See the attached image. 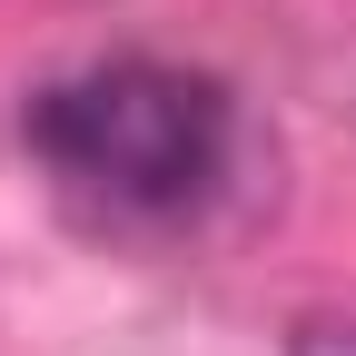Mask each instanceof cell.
I'll return each mask as SVG.
<instances>
[{"instance_id": "1", "label": "cell", "mask_w": 356, "mask_h": 356, "mask_svg": "<svg viewBox=\"0 0 356 356\" xmlns=\"http://www.w3.org/2000/svg\"><path fill=\"white\" fill-rule=\"evenodd\" d=\"M20 149L50 178V198L79 228H178L218 198L238 149V109L208 70L178 60H89L50 89H30Z\"/></svg>"}, {"instance_id": "2", "label": "cell", "mask_w": 356, "mask_h": 356, "mask_svg": "<svg viewBox=\"0 0 356 356\" xmlns=\"http://www.w3.org/2000/svg\"><path fill=\"white\" fill-rule=\"evenodd\" d=\"M287 356H356V317H307L287 337Z\"/></svg>"}]
</instances>
